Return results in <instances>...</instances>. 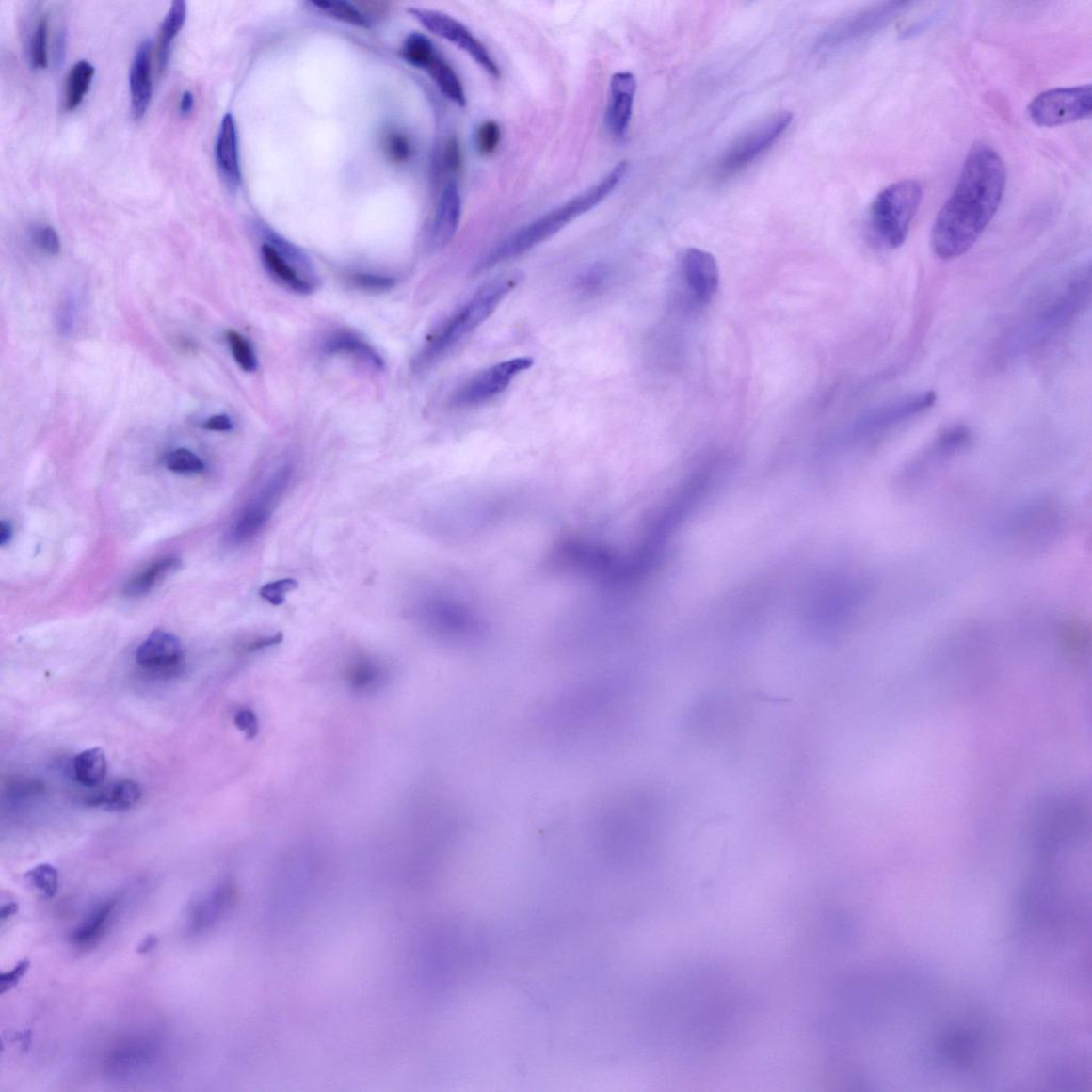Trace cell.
I'll list each match as a JSON object with an SVG mask.
<instances>
[{
    "instance_id": "obj_33",
    "label": "cell",
    "mask_w": 1092,
    "mask_h": 1092,
    "mask_svg": "<svg viewBox=\"0 0 1092 1092\" xmlns=\"http://www.w3.org/2000/svg\"><path fill=\"white\" fill-rule=\"evenodd\" d=\"M613 272L607 265L596 264L585 269L577 278L576 286L585 295L597 294L609 284Z\"/></svg>"
},
{
    "instance_id": "obj_34",
    "label": "cell",
    "mask_w": 1092,
    "mask_h": 1092,
    "mask_svg": "<svg viewBox=\"0 0 1092 1092\" xmlns=\"http://www.w3.org/2000/svg\"><path fill=\"white\" fill-rule=\"evenodd\" d=\"M227 341L232 356L235 359L238 366L244 372L254 373L258 369V359H256L251 344L242 334L233 330L228 331Z\"/></svg>"
},
{
    "instance_id": "obj_8",
    "label": "cell",
    "mask_w": 1092,
    "mask_h": 1092,
    "mask_svg": "<svg viewBox=\"0 0 1092 1092\" xmlns=\"http://www.w3.org/2000/svg\"><path fill=\"white\" fill-rule=\"evenodd\" d=\"M1027 112L1033 123L1040 127L1082 121L1091 116V86L1057 88L1042 92L1031 102Z\"/></svg>"
},
{
    "instance_id": "obj_50",
    "label": "cell",
    "mask_w": 1092,
    "mask_h": 1092,
    "mask_svg": "<svg viewBox=\"0 0 1092 1092\" xmlns=\"http://www.w3.org/2000/svg\"><path fill=\"white\" fill-rule=\"evenodd\" d=\"M194 94H192L190 91H185L180 104L181 114L183 116L189 115L192 108H194Z\"/></svg>"
},
{
    "instance_id": "obj_28",
    "label": "cell",
    "mask_w": 1092,
    "mask_h": 1092,
    "mask_svg": "<svg viewBox=\"0 0 1092 1092\" xmlns=\"http://www.w3.org/2000/svg\"><path fill=\"white\" fill-rule=\"evenodd\" d=\"M387 677L383 665L371 656H358L347 668V680L357 692H373Z\"/></svg>"
},
{
    "instance_id": "obj_27",
    "label": "cell",
    "mask_w": 1092,
    "mask_h": 1092,
    "mask_svg": "<svg viewBox=\"0 0 1092 1092\" xmlns=\"http://www.w3.org/2000/svg\"><path fill=\"white\" fill-rule=\"evenodd\" d=\"M180 565L181 561L175 557H166L155 561L154 564L149 566L127 583L124 589L126 596L132 598L146 596L160 582L175 572Z\"/></svg>"
},
{
    "instance_id": "obj_36",
    "label": "cell",
    "mask_w": 1092,
    "mask_h": 1092,
    "mask_svg": "<svg viewBox=\"0 0 1092 1092\" xmlns=\"http://www.w3.org/2000/svg\"><path fill=\"white\" fill-rule=\"evenodd\" d=\"M26 878L46 898H53L58 893L59 874L51 864L36 866L26 874Z\"/></svg>"
},
{
    "instance_id": "obj_19",
    "label": "cell",
    "mask_w": 1092,
    "mask_h": 1092,
    "mask_svg": "<svg viewBox=\"0 0 1092 1092\" xmlns=\"http://www.w3.org/2000/svg\"><path fill=\"white\" fill-rule=\"evenodd\" d=\"M262 262L269 275L277 282L297 294L309 295L315 291L317 285L312 283L301 275L292 263L286 261L275 248L264 243L261 248Z\"/></svg>"
},
{
    "instance_id": "obj_30",
    "label": "cell",
    "mask_w": 1092,
    "mask_h": 1092,
    "mask_svg": "<svg viewBox=\"0 0 1092 1092\" xmlns=\"http://www.w3.org/2000/svg\"><path fill=\"white\" fill-rule=\"evenodd\" d=\"M263 235L265 238V243H267L275 248L276 250L281 255H282L286 261L292 263L294 266L301 272V275L304 278H307L309 281H311L312 283H314L318 286V278L314 265H313L307 253L301 250L299 247H297L296 245L289 243L285 238L281 237L279 234H277L276 232L265 229Z\"/></svg>"
},
{
    "instance_id": "obj_12",
    "label": "cell",
    "mask_w": 1092,
    "mask_h": 1092,
    "mask_svg": "<svg viewBox=\"0 0 1092 1092\" xmlns=\"http://www.w3.org/2000/svg\"><path fill=\"white\" fill-rule=\"evenodd\" d=\"M909 5L904 2H890L866 8L835 24L825 34L819 46L834 48L875 34L892 23Z\"/></svg>"
},
{
    "instance_id": "obj_25",
    "label": "cell",
    "mask_w": 1092,
    "mask_h": 1092,
    "mask_svg": "<svg viewBox=\"0 0 1092 1092\" xmlns=\"http://www.w3.org/2000/svg\"><path fill=\"white\" fill-rule=\"evenodd\" d=\"M117 905L118 899L112 898L96 907L84 924L73 931L72 942L78 947H90L100 941L109 926Z\"/></svg>"
},
{
    "instance_id": "obj_22",
    "label": "cell",
    "mask_w": 1092,
    "mask_h": 1092,
    "mask_svg": "<svg viewBox=\"0 0 1092 1092\" xmlns=\"http://www.w3.org/2000/svg\"><path fill=\"white\" fill-rule=\"evenodd\" d=\"M422 70L427 73L449 101L459 107L467 106L468 100L461 79L439 51L426 61Z\"/></svg>"
},
{
    "instance_id": "obj_13",
    "label": "cell",
    "mask_w": 1092,
    "mask_h": 1092,
    "mask_svg": "<svg viewBox=\"0 0 1092 1092\" xmlns=\"http://www.w3.org/2000/svg\"><path fill=\"white\" fill-rule=\"evenodd\" d=\"M136 662L157 678L179 676L184 666L181 641L171 633L154 631L136 649Z\"/></svg>"
},
{
    "instance_id": "obj_6",
    "label": "cell",
    "mask_w": 1092,
    "mask_h": 1092,
    "mask_svg": "<svg viewBox=\"0 0 1092 1092\" xmlns=\"http://www.w3.org/2000/svg\"><path fill=\"white\" fill-rule=\"evenodd\" d=\"M922 196L919 181L903 180L890 185L875 198L870 212L871 228L883 247L897 249L905 244Z\"/></svg>"
},
{
    "instance_id": "obj_11",
    "label": "cell",
    "mask_w": 1092,
    "mask_h": 1092,
    "mask_svg": "<svg viewBox=\"0 0 1092 1092\" xmlns=\"http://www.w3.org/2000/svg\"><path fill=\"white\" fill-rule=\"evenodd\" d=\"M793 120L790 112H778L763 120L762 122L751 128L740 136L722 157L718 172L721 176H731L748 166L758 158L763 152L773 146L788 130Z\"/></svg>"
},
{
    "instance_id": "obj_3",
    "label": "cell",
    "mask_w": 1092,
    "mask_h": 1092,
    "mask_svg": "<svg viewBox=\"0 0 1092 1092\" xmlns=\"http://www.w3.org/2000/svg\"><path fill=\"white\" fill-rule=\"evenodd\" d=\"M651 795L618 791L597 808L589 823V846L605 869L632 870L651 845L655 826Z\"/></svg>"
},
{
    "instance_id": "obj_40",
    "label": "cell",
    "mask_w": 1092,
    "mask_h": 1092,
    "mask_svg": "<svg viewBox=\"0 0 1092 1092\" xmlns=\"http://www.w3.org/2000/svg\"><path fill=\"white\" fill-rule=\"evenodd\" d=\"M297 588L298 582L294 578H282L264 585L260 589V597L272 606H281L284 604L287 594Z\"/></svg>"
},
{
    "instance_id": "obj_24",
    "label": "cell",
    "mask_w": 1092,
    "mask_h": 1092,
    "mask_svg": "<svg viewBox=\"0 0 1092 1092\" xmlns=\"http://www.w3.org/2000/svg\"><path fill=\"white\" fill-rule=\"evenodd\" d=\"M187 6L183 0H176L169 9L166 18L160 26L156 45V61L158 74L164 73L170 56V48L176 36L180 34L185 21H186Z\"/></svg>"
},
{
    "instance_id": "obj_42",
    "label": "cell",
    "mask_w": 1092,
    "mask_h": 1092,
    "mask_svg": "<svg viewBox=\"0 0 1092 1092\" xmlns=\"http://www.w3.org/2000/svg\"><path fill=\"white\" fill-rule=\"evenodd\" d=\"M32 242L35 243L39 250H41L47 255L56 256L60 253V238L58 233L53 227H37L32 232Z\"/></svg>"
},
{
    "instance_id": "obj_20",
    "label": "cell",
    "mask_w": 1092,
    "mask_h": 1092,
    "mask_svg": "<svg viewBox=\"0 0 1092 1092\" xmlns=\"http://www.w3.org/2000/svg\"><path fill=\"white\" fill-rule=\"evenodd\" d=\"M234 891L229 885L220 886L210 897L202 899L191 907L189 929L194 934L212 927L221 915L229 909Z\"/></svg>"
},
{
    "instance_id": "obj_45",
    "label": "cell",
    "mask_w": 1092,
    "mask_h": 1092,
    "mask_svg": "<svg viewBox=\"0 0 1092 1092\" xmlns=\"http://www.w3.org/2000/svg\"><path fill=\"white\" fill-rule=\"evenodd\" d=\"M234 724L247 738H254L259 734V719L255 713L249 709L239 710L235 714Z\"/></svg>"
},
{
    "instance_id": "obj_5",
    "label": "cell",
    "mask_w": 1092,
    "mask_h": 1092,
    "mask_svg": "<svg viewBox=\"0 0 1092 1092\" xmlns=\"http://www.w3.org/2000/svg\"><path fill=\"white\" fill-rule=\"evenodd\" d=\"M523 273L510 271L490 280L485 285L477 289L471 298L454 314L447 318L435 332L428 337L413 361L416 372L437 364L467 339L474 331L486 323L493 313L507 298L509 294L522 283Z\"/></svg>"
},
{
    "instance_id": "obj_10",
    "label": "cell",
    "mask_w": 1092,
    "mask_h": 1092,
    "mask_svg": "<svg viewBox=\"0 0 1092 1092\" xmlns=\"http://www.w3.org/2000/svg\"><path fill=\"white\" fill-rule=\"evenodd\" d=\"M409 13L431 34L446 40L468 54L490 76L496 79L501 77L499 64L489 53L488 48L461 22L452 18L451 15L425 8H410Z\"/></svg>"
},
{
    "instance_id": "obj_44",
    "label": "cell",
    "mask_w": 1092,
    "mask_h": 1092,
    "mask_svg": "<svg viewBox=\"0 0 1092 1092\" xmlns=\"http://www.w3.org/2000/svg\"><path fill=\"white\" fill-rule=\"evenodd\" d=\"M30 968V961L23 959L16 963L15 967L0 975V993L5 994L18 986L24 976L27 974Z\"/></svg>"
},
{
    "instance_id": "obj_23",
    "label": "cell",
    "mask_w": 1092,
    "mask_h": 1092,
    "mask_svg": "<svg viewBox=\"0 0 1092 1092\" xmlns=\"http://www.w3.org/2000/svg\"><path fill=\"white\" fill-rule=\"evenodd\" d=\"M142 797L140 785L133 780H121L109 784L96 793L88 804L112 812H122L135 807Z\"/></svg>"
},
{
    "instance_id": "obj_21",
    "label": "cell",
    "mask_w": 1092,
    "mask_h": 1092,
    "mask_svg": "<svg viewBox=\"0 0 1092 1092\" xmlns=\"http://www.w3.org/2000/svg\"><path fill=\"white\" fill-rule=\"evenodd\" d=\"M323 349L328 356H347L363 361L375 368L384 367L379 353L360 336L348 331H339L329 336Z\"/></svg>"
},
{
    "instance_id": "obj_18",
    "label": "cell",
    "mask_w": 1092,
    "mask_h": 1092,
    "mask_svg": "<svg viewBox=\"0 0 1092 1092\" xmlns=\"http://www.w3.org/2000/svg\"><path fill=\"white\" fill-rule=\"evenodd\" d=\"M152 44L144 41L135 55L131 68L130 85L132 115L140 120L147 114L152 99Z\"/></svg>"
},
{
    "instance_id": "obj_1",
    "label": "cell",
    "mask_w": 1092,
    "mask_h": 1092,
    "mask_svg": "<svg viewBox=\"0 0 1092 1092\" xmlns=\"http://www.w3.org/2000/svg\"><path fill=\"white\" fill-rule=\"evenodd\" d=\"M1005 187L1006 169L999 153L986 143L972 147L931 231L939 259H958L976 244L997 215Z\"/></svg>"
},
{
    "instance_id": "obj_14",
    "label": "cell",
    "mask_w": 1092,
    "mask_h": 1092,
    "mask_svg": "<svg viewBox=\"0 0 1092 1092\" xmlns=\"http://www.w3.org/2000/svg\"><path fill=\"white\" fill-rule=\"evenodd\" d=\"M637 80L631 72H618L610 79L606 124L614 138L623 139L632 121Z\"/></svg>"
},
{
    "instance_id": "obj_43",
    "label": "cell",
    "mask_w": 1092,
    "mask_h": 1092,
    "mask_svg": "<svg viewBox=\"0 0 1092 1092\" xmlns=\"http://www.w3.org/2000/svg\"><path fill=\"white\" fill-rule=\"evenodd\" d=\"M77 315L78 303L75 297L70 295L62 301L58 312L57 324L61 335L68 336L73 332Z\"/></svg>"
},
{
    "instance_id": "obj_38",
    "label": "cell",
    "mask_w": 1092,
    "mask_h": 1092,
    "mask_svg": "<svg viewBox=\"0 0 1092 1092\" xmlns=\"http://www.w3.org/2000/svg\"><path fill=\"white\" fill-rule=\"evenodd\" d=\"M502 140V130L499 123L488 120L481 123L476 132V149L481 156H491L499 148Z\"/></svg>"
},
{
    "instance_id": "obj_49",
    "label": "cell",
    "mask_w": 1092,
    "mask_h": 1092,
    "mask_svg": "<svg viewBox=\"0 0 1092 1092\" xmlns=\"http://www.w3.org/2000/svg\"><path fill=\"white\" fill-rule=\"evenodd\" d=\"M158 943H159V939L157 936L149 935L146 938H144L143 940L140 942V944L138 946V950H136V952H138V954H140V955L149 954L153 950L156 949V946L158 945Z\"/></svg>"
},
{
    "instance_id": "obj_46",
    "label": "cell",
    "mask_w": 1092,
    "mask_h": 1092,
    "mask_svg": "<svg viewBox=\"0 0 1092 1092\" xmlns=\"http://www.w3.org/2000/svg\"><path fill=\"white\" fill-rule=\"evenodd\" d=\"M444 164L451 172L460 170L462 165V151L459 141L455 136L446 141L444 149Z\"/></svg>"
},
{
    "instance_id": "obj_31",
    "label": "cell",
    "mask_w": 1092,
    "mask_h": 1092,
    "mask_svg": "<svg viewBox=\"0 0 1092 1092\" xmlns=\"http://www.w3.org/2000/svg\"><path fill=\"white\" fill-rule=\"evenodd\" d=\"M315 9L329 18L336 21L349 24L351 26L368 28L371 27V21L368 16L361 11L356 5L348 2H330V0H318V2L310 3Z\"/></svg>"
},
{
    "instance_id": "obj_4",
    "label": "cell",
    "mask_w": 1092,
    "mask_h": 1092,
    "mask_svg": "<svg viewBox=\"0 0 1092 1092\" xmlns=\"http://www.w3.org/2000/svg\"><path fill=\"white\" fill-rule=\"evenodd\" d=\"M629 170V162L622 160L594 186L569 200L568 202L554 208L553 211L543 215L540 218L526 224L525 227L511 233L510 235L481 256L474 267V272L481 273L497 266V265L516 259L544 243L545 240L556 235L568 224L577 219L578 217L592 211L594 207L612 195L626 178Z\"/></svg>"
},
{
    "instance_id": "obj_32",
    "label": "cell",
    "mask_w": 1092,
    "mask_h": 1092,
    "mask_svg": "<svg viewBox=\"0 0 1092 1092\" xmlns=\"http://www.w3.org/2000/svg\"><path fill=\"white\" fill-rule=\"evenodd\" d=\"M437 51V47L428 37L420 32H413L406 38L401 55L411 66L422 70L426 61Z\"/></svg>"
},
{
    "instance_id": "obj_35",
    "label": "cell",
    "mask_w": 1092,
    "mask_h": 1092,
    "mask_svg": "<svg viewBox=\"0 0 1092 1092\" xmlns=\"http://www.w3.org/2000/svg\"><path fill=\"white\" fill-rule=\"evenodd\" d=\"M48 42V19L47 15H42L39 19L34 32H32L30 40V62L34 69H45L48 64L47 54Z\"/></svg>"
},
{
    "instance_id": "obj_37",
    "label": "cell",
    "mask_w": 1092,
    "mask_h": 1092,
    "mask_svg": "<svg viewBox=\"0 0 1092 1092\" xmlns=\"http://www.w3.org/2000/svg\"><path fill=\"white\" fill-rule=\"evenodd\" d=\"M166 465L169 470L180 474H197L205 469L203 460L186 448L175 449L169 454Z\"/></svg>"
},
{
    "instance_id": "obj_52",
    "label": "cell",
    "mask_w": 1092,
    "mask_h": 1092,
    "mask_svg": "<svg viewBox=\"0 0 1092 1092\" xmlns=\"http://www.w3.org/2000/svg\"><path fill=\"white\" fill-rule=\"evenodd\" d=\"M11 538H12V526L9 523V522H6L4 520V521H2V524H0V544H2L3 546L6 545L8 542H9L11 540Z\"/></svg>"
},
{
    "instance_id": "obj_17",
    "label": "cell",
    "mask_w": 1092,
    "mask_h": 1092,
    "mask_svg": "<svg viewBox=\"0 0 1092 1092\" xmlns=\"http://www.w3.org/2000/svg\"><path fill=\"white\" fill-rule=\"evenodd\" d=\"M216 162L228 188L237 190L242 184V168H240L237 127L232 114H227L222 119L216 142Z\"/></svg>"
},
{
    "instance_id": "obj_29",
    "label": "cell",
    "mask_w": 1092,
    "mask_h": 1092,
    "mask_svg": "<svg viewBox=\"0 0 1092 1092\" xmlns=\"http://www.w3.org/2000/svg\"><path fill=\"white\" fill-rule=\"evenodd\" d=\"M95 70L90 62L78 61L71 68L64 87L63 106L67 111L76 109L90 89Z\"/></svg>"
},
{
    "instance_id": "obj_9",
    "label": "cell",
    "mask_w": 1092,
    "mask_h": 1092,
    "mask_svg": "<svg viewBox=\"0 0 1092 1092\" xmlns=\"http://www.w3.org/2000/svg\"><path fill=\"white\" fill-rule=\"evenodd\" d=\"M534 365V360L519 357L504 361L484 369L457 389L451 405L457 409H470L485 405L502 394L517 377Z\"/></svg>"
},
{
    "instance_id": "obj_39",
    "label": "cell",
    "mask_w": 1092,
    "mask_h": 1092,
    "mask_svg": "<svg viewBox=\"0 0 1092 1092\" xmlns=\"http://www.w3.org/2000/svg\"><path fill=\"white\" fill-rule=\"evenodd\" d=\"M350 283L365 292L383 293L396 286V280L376 273L357 272L349 278Z\"/></svg>"
},
{
    "instance_id": "obj_47",
    "label": "cell",
    "mask_w": 1092,
    "mask_h": 1092,
    "mask_svg": "<svg viewBox=\"0 0 1092 1092\" xmlns=\"http://www.w3.org/2000/svg\"><path fill=\"white\" fill-rule=\"evenodd\" d=\"M282 641H283V634L277 633V634H275V635L265 636L262 638L255 639L251 642H249V644L246 646L245 650L247 652H250V653L258 652V651H261V650L275 647V646L281 644V642H282Z\"/></svg>"
},
{
    "instance_id": "obj_16",
    "label": "cell",
    "mask_w": 1092,
    "mask_h": 1092,
    "mask_svg": "<svg viewBox=\"0 0 1092 1092\" xmlns=\"http://www.w3.org/2000/svg\"><path fill=\"white\" fill-rule=\"evenodd\" d=\"M462 199L459 186L449 182L442 191L429 230V246L432 250H441L454 239L460 226Z\"/></svg>"
},
{
    "instance_id": "obj_15",
    "label": "cell",
    "mask_w": 1092,
    "mask_h": 1092,
    "mask_svg": "<svg viewBox=\"0 0 1092 1092\" xmlns=\"http://www.w3.org/2000/svg\"><path fill=\"white\" fill-rule=\"evenodd\" d=\"M682 277L695 299L709 303L719 286V268L714 256L700 249H688L682 258Z\"/></svg>"
},
{
    "instance_id": "obj_2",
    "label": "cell",
    "mask_w": 1092,
    "mask_h": 1092,
    "mask_svg": "<svg viewBox=\"0 0 1092 1092\" xmlns=\"http://www.w3.org/2000/svg\"><path fill=\"white\" fill-rule=\"evenodd\" d=\"M619 673L598 674L571 682L546 699L536 715L538 729L562 746L607 740L628 718L632 688Z\"/></svg>"
},
{
    "instance_id": "obj_7",
    "label": "cell",
    "mask_w": 1092,
    "mask_h": 1092,
    "mask_svg": "<svg viewBox=\"0 0 1092 1092\" xmlns=\"http://www.w3.org/2000/svg\"><path fill=\"white\" fill-rule=\"evenodd\" d=\"M293 475L294 469L288 463L281 465L269 474L258 491L232 522L227 534V539L231 544H245L261 534L291 486Z\"/></svg>"
},
{
    "instance_id": "obj_41",
    "label": "cell",
    "mask_w": 1092,
    "mask_h": 1092,
    "mask_svg": "<svg viewBox=\"0 0 1092 1092\" xmlns=\"http://www.w3.org/2000/svg\"><path fill=\"white\" fill-rule=\"evenodd\" d=\"M384 148L392 162L397 164H404L412 156L411 141L403 133L393 132L389 134L385 138Z\"/></svg>"
},
{
    "instance_id": "obj_51",
    "label": "cell",
    "mask_w": 1092,
    "mask_h": 1092,
    "mask_svg": "<svg viewBox=\"0 0 1092 1092\" xmlns=\"http://www.w3.org/2000/svg\"><path fill=\"white\" fill-rule=\"evenodd\" d=\"M20 911V905L15 902L8 903L0 909V920L5 921L18 914Z\"/></svg>"
},
{
    "instance_id": "obj_26",
    "label": "cell",
    "mask_w": 1092,
    "mask_h": 1092,
    "mask_svg": "<svg viewBox=\"0 0 1092 1092\" xmlns=\"http://www.w3.org/2000/svg\"><path fill=\"white\" fill-rule=\"evenodd\" d=\"M107 766L105 751L99 747L87 749L77 754L73 761L74 777L86 788H96L105 780Z\"/></svg>"
},
{
    "instance_id": "obj_48",
    "label": "cell",
    "mask_w": 1092,
    "mask_h": 1092,
    "mask_svg": "<svg viewBox=\"0 0 1092 1092\" xmlns=\"http://www.w3.org/2000/svg\"><path fill=\"white\" fill-rule=\"evenodd\" d=\"M203 428L211 431L226 432L233 429V423L226 414L214 415L204 422Z\"/></svg>"
}]
</instances>
